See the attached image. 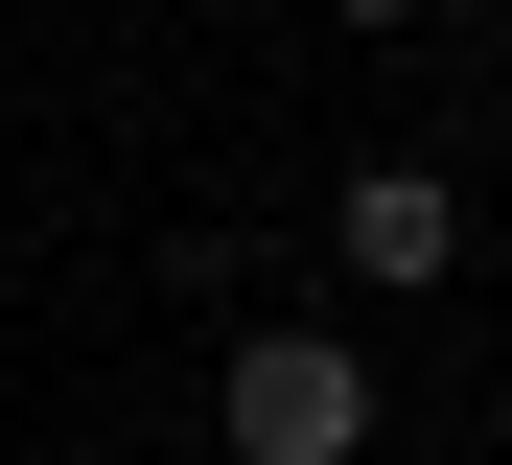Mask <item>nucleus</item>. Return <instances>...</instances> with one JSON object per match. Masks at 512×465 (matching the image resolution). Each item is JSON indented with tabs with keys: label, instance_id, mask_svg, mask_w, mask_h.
Listing matches in <instances>:
<instances>
[{
	"label": "nucleus",
	"instance_id": "f03ea898",
	"mask_svg": "<svg viewBox=\"0 0 512 465\" xmlns=\"http://www.w3.org/2000/svg\"><path fill=\"white\" fill-rule=\"evenodd\" d=\"M326 233H350L373 303H419V279L466 256V186H443V163H350V210H326Z\"/></svg>",
	"mask_w": 512,
	"mask_h": 465
},
{
	"label": "nucleus",
	"instance_id": "7ed1b4c3",
	"mask_svg": "<svg viewBox=\"0 0 512 465\" xmlns=\"http://www.w3.org/2000/svg\"><path fill=\"white\" fill-rule=\"evenodd\" d=\"M326 24H419V0H326Z\"/></svg>",
	"mask_w": 512,
	"mask_h": 465
},
{
	"label": "nucleus",
	"instance_id": "f257e3e1",
	"mask_svg": "<svg viewBox=\"0 0 512 465\" xmlns=\"http://www.w3.org/2000/svg\"><path fill=\"white\" fill-rule=\"evenodd\" d=\"M210 419H233V465H350V442H373V349H326V326H256V349L210 372Z\"/></svg>",
	"mask_w": 512,
	"mask_h": 465
}]
</instances>
